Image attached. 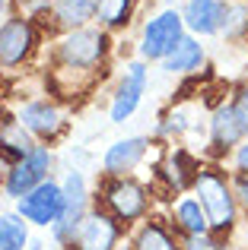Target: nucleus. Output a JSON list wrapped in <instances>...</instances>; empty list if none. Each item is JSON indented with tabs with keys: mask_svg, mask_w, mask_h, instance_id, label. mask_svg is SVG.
Segmentation results:
<instances>
[{
	"mask_svg": "<svg viewBox=\"0 0 248 250\" xmlns=\"http://www.w3.org/2000/svg\"><path fill=\"white\" fill-rule=\"evenodd\" d=\"M108 57H112V32H105L102 25H86V29H74L54 38L51 44V92L67 80L86 83V89H93V83L99 80V73L105 70Z\"/></svg>",
	"mask_w": 248,
	"mask_h": 250,
	"instance_id": "1",
	"label": "nucleus"
},
{
	"mask_svg": "<svg viewBox=\"0 0 248 250\" xmlns=\"http://www.w3.org/2000/svg\"><path fill=\"white\" fill-rule=\"evenodd\" d=\"M194 200L200 203L207 215V225H210V234H220V238H236L239 225H242V209L236 203V193H232V174L226 171V165L220 162H204L194 177L191 187Z\"/></svg>",
	"mask_w": 248,
	"mask_h": 250,
	"instance_id": "2",
	"label": "nucleus"
},
{
	"mask_svg": "<svg viewBox=\"0 0 248 250\" xmlns=\"http://www.w3.org/2000/svg\"><path fill=\"white\" fill-rule=\"evenodd\" d=\"M156 193L159 190L153 184L140 181L137 174H124V177H102L96 181L93 190V206L105 209L118 225L137 228L140 222H147L149 215H156Z\"/></svg>",
	"mask_w": 248,
	"mask_h": 250,
	"instance_id": "3",
	"label": "nucleus"
},
{
	"mask_svg": "<svg viewBox=\"0 0 248 250\" xmlns=\"http://www.w3.org/2000/svg\"><path fill=\"white\" fill-rule=\"evenodd\" d=\"M188 35L185 19L175 6H166L156 16H149L140 29V42H137V57L143 63H162L175 51V44Z\"/></svg>",
	"mask_w": 248,
	"mask_h": 250,
	"instance_id": "4",
	"label": "nucleus"
},
{
	"mask_svg": "<svg viewBox=\"0 0 248 250\" xmlns=\"http://www.w3.org/2000/svg\"><path fill=\"white\" fill-rule=\"evenodd\" d=\"M57 168V155L51 146H35L29 155H23L19 162L3 168V177H0V190H3L6 200H23L29 190H35L38 184H45L48 177H54Z\"/></svg>",
	"mask_w": 248,
	"mask_h": 250,
	"instance_id": "5",
	"label": "nucleus"
},
{
	"mask_svg": "<svg viewBox=\"0 0 248 250\" xmlns=\"http://www.w3.org/2000/svg\"><path fill=\"white\" fill-rule=\"evenodd\" d=\"M13 117H16L19 127H23L38 146H54V143H61L64 133H67V114H64V108L57 104V98H48V95L25 98Z\"/></svg>",
	"mask_w": 248,
	"mask_h": 250,
	"instance_id": "6",
	"label": "nucleus"
},
{
	"mask_svg": "<svg viewBox=\"0 0 248 250\" xmlns=\"http://www.w3.org/2000/svg\"><path fill=\"white\" fill-rule=\"evenodd\" d=\"M38 48H42L38 22L19 16V13H13L0 22V67L3 70H19L25 63H32Z\"/></svg>",
	"mask_w": 248,
	"mask_h": 250,
	"instance_id": "7",
	"label": "nucleus"
},
{
	"mask_svg": "<svg viewBox=\"0 0 248 250\" xmlns=\"http://www.w3.org/2000/svg\"><path fill=\"white\" fill-rule=\"evenodd\" d=\"M200 165H204V159H198L191 149L166 146V152L159 155V162H156V168H153V181H156L153 187H159L162 193H169V200H172V196H181V193H191Z\"/></svg>",
	"mask_w": 248,
	"mask_h": 250,
	"instance_id": "8",
	"label": "nucleus"
},
{
	"mask_svg": "<svg viewBox=\"0 0 248 250\" xmlns=\"http://www.w3.org/2000/svg\"><path fill=\"white\" fill-rule=\"evenodd\" d=\"M147 85H149V63H143L140 57L130 61L124 67L118 85L112 92V102H108V121L112 124H127L130 117L140 111L143 95H147Z\"/></svg>",
	"mask_w": 248,
	"mask_h": 250,
	"instance_id": "9",
	"label": "nucleus"
},
{
	"mask_svg": "<svg viewBox=\"0 0 248 250\" xmlns=\"http://www.w3.org/2000/svg\"><path fill=\"white\" fill-rule=\"evenodd\" d=\"M19 215L29 222L32 231H48L57 222V215L64 212V193H61V181L57 177H48L45 184H38L35 190L23 196V200L13 203Z\"/></svg>",
	"mask_w": 248,
	"mask_h": 250,
	"instance_id": "10",
	"label": "nucleus"
},
{
	"mask_svg": "<svg viewBox=\"0 0 248 250\" xmlns=\"http://www.w3.org/2000/svg\"><path fill=\"white\" fill-rule=\"evenodd\" d=\"M127 241V228L118 225L105 209L93 206L83 215L80 228H76L74 241L67 244V250H118Z\"/></svg>",
	"mask_w": 248,
	"mask_h": 250,
	"instance_id": "11",
	"label": "nucleus"
},
{
	"mask_svg": "<svg viewBox=\"0 0 248 250\" xmlns=\"http://www.w3.org/2000/svg\"><path fill=\"white\" fill-rule=\"evenodd\" d=\"M242 140H245V130H242V124H239V117H236L232 102H220L217 108L210 111V117H207V146H210L207 155L223 165V159H229V152Z\"/></svg>",
	"mask_w": 248,
	"mask_h": 250,
	"instance_id": "12",
	"label": "nucleus"
},
{
	"mask_svg": "<svg viewBox=\"0 0 248 250\" xmlns=\"http://www.w3.org/2000/svg\"><path fill=\"white\" fill-rule=\"evenodd\" d=\"M149 149H153V140L143 133H134V136H121L115 140L112 146L102 152V177H124V174H134L143 162L149 159Z\"/></svg>",
	"mask_w": 248,
	"mask_h": 250,
	"instance_id": "13",
	"label": "nucleus"
},
{
	"mask_svg": "<svg viewBox=\"0 0 248 250\" xmlns=\"http://www.w3.org/2000/svg\"><path fill=\"white\" fill-rule=\"evenodd\" d=\"M162 215H166V222L172 225V231L178 234L181 241L185 238H198V234H210L207 215H204V209H200V203L194 200V193L172 196Z\"/></svg>",
	"mask_w": 248,
	"mask_h": 250,
	"instance_id": "14",
	"label": "nucleus"
},
{
	"mask_svg": "<svg viewBox=\"0 0 248 250\" xmlns=\"http://www.w3.org/2000/svg\"><path fill=\"white\" fill-rule=\"evenodd\" d=\"M127 244L130 250H185L181 238L172 231V225L166 222V215L156 212L147 222H140L137 228L127 231Z\"/></svg>",
	"mask_w": 248,
	"mask_h": 250,
	"instance_id": "15",
	"label": "nucleus"
},
{
	"mask_svg": "<svg viewBox=\"0 0 248 250\" xmlns=\"http://www.w3.org/2000/svg\"><path fill=\"white\" fill-rule=\"evenodd\" d=\"M226 0H188L181 19H185L188 35L194 38H213L220 35V19H223Z\"/></svg>",
	"mask_w": 248,
	"mask_h": 250,
	"instance_id": "16",
	"label": "nucleus"
},
{
	"mask_svg": "<svg viewBox=\"0 0 248 250\" xmlns=\"http://www.w3.org/2000/svg\"><path fill=\"white\" fill-rule=\"evenodd\" d=\"M204 63H207V48L200 44V38L185 35L178 44H175L172 54L159 63V70L169 73V76H194V73L204 70Z\"/></svg>",
	"mask_w": 248,
	"mask_h": 250,
	"instance_id": "17",
	"label": "nucleus"
},
{
	"mask_svg": "<svg viewBox=\"0 0 248 250\" xmlns=\"http://www.w3.org/2000/svg\"><path fill=\"white\" fill-rule=\"evenodd\" d=\"M48 19H51V29L57 35L96 25V0H54Z\"/></svg>",
	"mask_w": 248,
	"mask_h": 250,
	"instance_id": "18",
	"label": "nucleus"
},
{
	"mask_svg": "<svg viewBox=\"0 0 248 250\" xmlns=\"http://www.w3.org/2000/svg\"><path fill=\"white\" fill-rule=\"evenodd\" d=\"M57 181H61V193H64V209H80V212H86V209L93 206V187H89L83 168H67L64 177H57Z\"/></svg>",
	"mask_w": 248,
	"mask_h": 250,
	"instance_id": "19",
	"label": "nucleus"
},
{
	"mask_svg": "<svg viewBox=\"0 0 248 250\" xmlns=\"http://www.w3.org/2000/svg\"><path fill=\"white\" fill-rule=\"evenodd\" d=\"M137 3L140 0H96V25L105 32H121L124 25H130Z\"/></svg>",
	"mask_w": 248,
	"mask_h": 250,
	"instance_id": "20",
	"label": "nucleus"
},
{
	"mask_svg": "<svg viewBox=\"0 0 248 250\" xmlns=\"http://www.w3.org/2000/svg\"><path fill=\"white\" fill-rule=\"evenodd\" d=\"M32 241V228L16 209L0 212V244H6L10 250H25Z\"/></svg>",
	"mask_w": 248,
	"mask_h": 250,
	"instance_id": "21",
	"label": "nucleus"
},
{
	"mask_svg": "<svg viewBox=\"0 0 248 250\" xmlns=\"http://www.w3.org/2000/svg\"><path fill=\"white\" fill-rule=\"evenodd\" d=\"M220 35L226 42H239L248 35V3H226L220 19Z\"/></svg>",
	"mask_w": 248,
	"mask_h": 250,
	"instance_id": "22",
	"label": "nucleus"
},
{
	"mask_svg": "<svg viewBox=\"0 0 248 250\" xmlns=\"http://www.w3.org/2000/svg\"><path fill=\"white\" fill-rule=\"evenodd\" d=\"M188 130H191V114H188L185 108H172V111H166V114L159 117V124H156V140L175 143V140H181Z\"/></svg>",
	"mask_w": 248,
	"mask_h": 250,
	"instance_id": "23",
	"label": "nucleus"
},
{
	"mask_svg": "<svg viewBox=\"0 0 248 250\" xmlns=\"http://www.w3.org/2000/svg\"><path fill=\"white\" fill-rule=\"evenodd\" d=\"M185 250H239L236 238H220V234H198V238L181 241Z\"/></svg>",
	"mask_w": 248,
	"mask_h": 250,
	"instance_id": "24",
	"label": "nucleus"
},
{
	"mask_svg": "<svg viewBox=\"0 0 248 250\" xmlns=\"http://www.w3.org/2000/svg\"><path fill=\"white\" fill-rule=\"evenodd\" d=\"M13 3H16V13H19V16L38 22V19H48V16H51V6H54V0H13Z\"/></svg>",
	"mask_w": 248,
	"mask_h": 250,
	"instance_id": "25",
	"label": "nucleus"
},
{
	"mask_svg": "<svg viewBox=\"0 0 248 250\" xmlns=\"http://www.w3.org/2000/svg\"><path fill=\"white\" fill-rule=\"evenodd\" d=\"M232 108H236V117H239V124H242V130H245V140H248V83H239L236 89H232Z\"/></svg>",
	"mask_w": 248,
	"mask_h": 250,
	"instance_id": "26",
	"label": "nucleus"
},
{
	"mask_svg": "<svg viewBox=\"0 0 248 250\" xmlns=\"http://www.w3.org/2000/svg\"><path fill=\"white\" fill-rule=\"evenodd\" d=\"M232 193H236V203L242 209V219H248V174H232Z\"/></svg>",
	"mask_w": 248,
	"mask_h": 250,
	"instance_id": "27",
	"label": "nucleus"
},
{
	"mask_svg": "<svg viewBox=\"0 0 248 250\" xmlns=\"http://www.w3.org/2000/svg\"><path fill=\"white\" fill-rule=\"evenodd\" d=\"M229 171L232 174H248V140H242L229 152Z\"/></svg>",
	"mask_w": 248,
	"mask_h": 250,
	"instance_id": "28",
	"label": "nucleus"
},
{
	"mask_svg": "<svg viewBox=\"0 0 248 250\" xmlns=\"http://www.w3.org/2000/svg\"><path fill=\"white\" fill-rule=\"evenodd\" d=\"M236 244H239V250H248V219H242V225H239V231H236Z\"/></svg>",
	"mask_w": 248,
	"mask_h": 250,
	"instance_id": "29",
	"label": "nucleus"
},
{
	"mask_svg": "<svg viewBox=\"0 0 248 250\" xmlns=\"http://www.w3.org/2000/svg\"><path fill=\"white\" fill-rule=\"evenodd\" d=\"M45 247H48V241L38 238V234H32V241H29V247H25V250H45Z\"/></svg>",
	"mask_w": 248,
	"mask_h": 250,
	"instance_id": "30",
	"label": "nucleus"
},
{
	"mask_svg": "<svg viewBox=\"0 0 248 250\" xmlns=\"http://www.w3.org/2000/svg\"><path fill=\"white\" fill-rule=\"evenodd\" d=\"M3 16H6V0H0V22H3Z\"/></svg>",
	"mask_w": 248,
	"mask_h": 250,
	"instance_id": "31",
	"label": "nucleus"
},
{
	"mask_svg": "<svg viewBox=\"0 0 248 250\" xmlns=\"http://www.w3.org/2000/svg\"><path fill=\"white\" fill-rule=\"evenodd\" d=\"M118 250H130V244H127V241H124V244H121V247H118Z\"/></svg>",
	"mask_w": 248,
	"mask_h": 250,
	"instance_id": "32",
	"label": "nucleus"
},
{
	"mask_svg": "<svg viewBox=\"0 0 248 250\" xmlns=\"http://www.w3.org/2000/svg\"><path fill=\"white\" fill-rule=\"evenodd\" d=\"M0 250H10V247H6V244H0Z\"/></svg>",
	"mask_w": 248,
	"mask_h": 250,
	"instance_id": "33",
	"label": "nucleus"
},
{
	"mask_svg": "<svg viewBox=\"0 0 248 250\" xmlns=\"http://www.w3.org/2000/svg\"><path fill=\"white\" fill-rule=\"evenodd\" d=\"M0 177H3V171H0Z\"/></svg>",
	"mask_w": 248,
	"mask_h": 250,
	"instance_id": "34",
	"label": "nucleus"
}]
</instances>
